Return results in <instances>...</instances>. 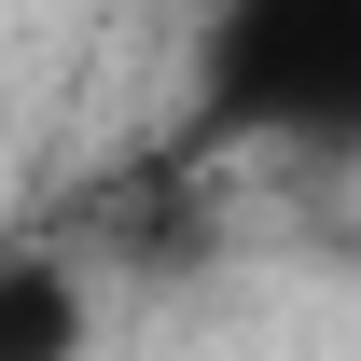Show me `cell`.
<instances>
[{"mask_svg": "<svg viewBox=\"0 0 361 361\" xmlns=\"http://www.w3.org/2000/svg\"><path fill=\"white\" fill-rule=\"evenodd\" d=\"M97 292L70 236H0V361H84Z\"/></svg>", "mask_w": 361, "mask_h": 361, "instance_id": "6da1fadb", "label": "cell"}]
</instances>
